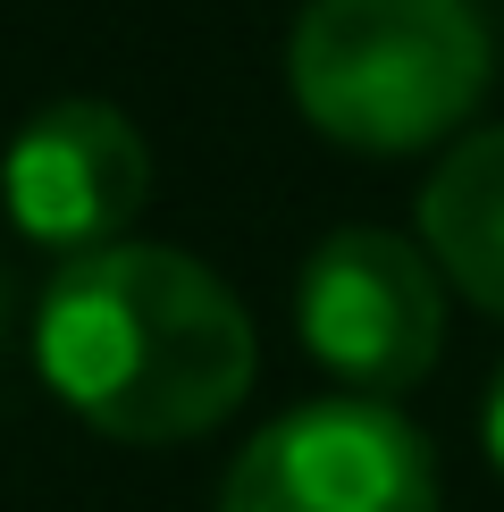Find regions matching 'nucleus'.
I'll list each match as a JSON object with an SVG mask.
<instances>
[{
	"label": "nucleus",
	"mask_w": 504,
	"mask_h": 512,
	"mask_svg": "<svg viewBox=\"0 0 504 512\" xmlns=\"http://www.w3.org/2000/svg\"><path fill=\"white\" fill-rule=\"evenodd\" d=\"M34 361L84 429L118 445H177L252 395V319L202 261L168 244H101L51 277Z\"/></svg>",
	"instance_id": "obj_1"
},
{
	"label": "nucleus",
	"mask_w": 504,
	"mask_h": 512,
	"mask_svg": "<svg viewBox=\"0 0 504 512\" xmlns=\"http://www.w3.org/2000/svg\"><path fill=\"white\" fill-rule=\"evenodd\" d=\"M496 42L471 0H311L286 42L294 110L345 152H437L488 101Z\"/></svg>",
	"instance_id": "obj_2"
},
{
	"label": "nucleus",
	"mask_w": 504,
	"mask_h": 512,
	"mask_svg": "<svg viewBox=\"0 0 504 512\" xmlns=\"http://www.w3.org/2000/svg\"><path fill=\"white\" fill-rule=\"evenodd\" d=\"M294 328L303 353L336 370L353 395H404L429 378L446 345V277L429 252H412L387 227H336L303 261L294 286Z\"/></svg>",
	"instance_id": "obj_3"
},
{
	"label": "nucleus",
	"mask_w": 504,
	"mask_h": 512,
	"mask_svg": "<svg viewBox=\"0 0 504 512\" xmlns=\"http://www.w3.org/2000/svg\"><path fill=\"white\" fill-rule=\"evenodd\" d=\"M219 512H437V462L395 403L328 395L227 462Z\"/></svg>",
	"instance_id": "obj_4"
},
{
	"label": "nucleus",
	"mask_w": 504,
	"mask_h": 512,
	"mask_svg": "<svg viewBox=\"0 0 504 512\" xmlns=\"http://www.w3.org/2000/svg\"><path fill=\"white\" fill-rule=\"evenodd\" d=\"M143 194H152V152H143L135 118H118L110 101H51L26 118V135L0 160V202H9L17 236L51 252H101L126 244L118 227H135Z\"/></svg>",
	"instance_id": "obj_5"
},
{
	"label": "nucleus",
	"mask_w": 504,
	"mask_h": 512,
	"mask_svg": "<svg viewBox=\"0 0 504 512\" xmlns=\"http://www.w3.org/2000/svg\"><path fill=\"white\" fill-rule=\"evenodd\" d=\"M420 244L454 294L504 319V126L437 160V177L420 185Z\"/></svg>",
	"instance_id": "obj_6"
},
{
	"label": "nucleus",
	"mask_w": 504,
	"mask_h": 512,
	"mask_svg": "<svg viewBox=\"0 0 504 512\" xmlns=\"http://www.w3.org/2000/svg\"><path fill=\"white\" fill-rule=\"evenodd\" d=\"M479 437H488V462L504 471V370H496V387H488V412H479Z\"/></svg>",
	"instance_id": "obj_7"
}]
</instances>
